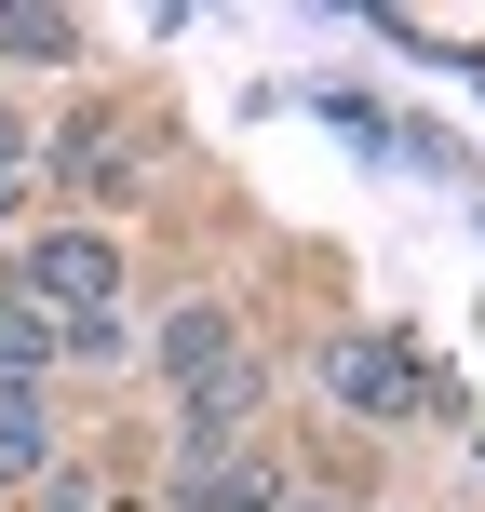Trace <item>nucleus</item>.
Here are the masks:
<instances>
[{"instance_id": "nucleus-3", "label": "nucleus", "mask_w": 485, "mask_h": 512, "mask_svg": "<svg viewBox=\"0 0 485 512\" xmlns=\"http://www.w3.org/2000/svg\"><path fill=\"white\" fill-rule=\"evenodd\" d=\"M256 418V364H216V378H189V472L230 459V432Z\"/></svg>"}, {"instance_id": "nucleus-7", "label": "nucleus", "mask_w": 485, "mask_h": 512, "mask_svg": "<svg viewBox=\"0 0 485 512\" xmlns=\"http://www.w3.org/2000/svg\"><path fill=\"white\" fill-rule=\"evenodd\" d=\"M68 162H81V176H95V189H122V176H135V149H122V122H81V135H68Z\"/></svg>"}, {"instance_id": "nucleus-1", "label": "nucleus", "mask_w": 485, "mask_h": 512, "mask_svg": "<svg viewBox=\"0 0 485 512\" xmlns=\"http://www.w3.org/2000/svg\"><path fill=\"white\" fill-rule=\"evenodd\" d=\"M27 310H41L54 337L108 324V310H122V243H108V230H54L41 256H27Z\"/></svg>"}, {"instance_id": "nucleus-8", "label": "nucleus", "mask_w": 485, "mask_h": 512, "mask_svg": "<svg viewBox=\"0 0 485 512\" xmlns=\"http://www.w3.org/2000/svg\"><path fill=\"white\" fill-rule=\"evenodd\" d=\"M0 54H68V14H0Z\"/></svg>"}, {"instance_id": "nucleus-6", "label": "nucleus", "mask_w": 485, "mask_h": 512, "mask_svg": "<svg viewBox=\"0 0 485 512\" xmlns=\"http://www.w3.org/2000/svg\"><path fill=\"white\" fill-rule=\"evenodd\" d=\"M41 364H54V324L27 297H0V391H41Z\"/></svg>"}, {"instance_id": "nucleus-11", "label": "nucleus", "mask_w": 485, "mask_h": 512, "mask_svg": "<svg viewBox=\"0 0 485 512\" xmlns=\"http://www.w3.org/2000/svg\"><path fill=\"white\" fill-rule=\"evenodd\" d=\"M283 512H337V499H283Z\"/></svg>"}, {"instance_id": "nucleus-9", "label": "nucleus", "mask_w": 485, "mask_h": 512, "mask_svg": "<svg viewBox=\"0 0 485 512\" xmlns=\"http://www.w3.org/2000/svg\"><path fill=\"white\" fill-rule=\"evenodd\" d=\"M41 512H108V499L81 486V472H41Z\"/></svg>"}, {"instance_id": "nucleus-4", "label": "nucleus", "mask_w": 485, "mask_h": 512, "mask_svg": "<svg viewBox=\"0 0 485 512\" xmlns=\"http://www.w3.org/2000/svg\"><path fill=\"white\" fill-rule=\"evenodd\" d=\"M216 364H243V337H230V310H216V297H189L176 324H162V378L189 391V378H216Z\"/></svg>"}, {"instance_id": "nucleus-2", "label": "nucleus", "mask_w": 485, "mask_h": 512, "mask_svg": "<svg viewBox=\"0 0 485 512\" xmlns=\"http://www.w3.org/2000/svg\"><path fill=\"white\" fill-rule=\"evenodd\" d=\"M324 391H337L351 418H418V405H445V391L418 378V351L378 337V324H364V337H324Z\"/></svg>"}, {"instance_id": "nucleus-5", "label": "nucleus", "mask_w": 485, "mask_h": 512, "mask_svg": "<svg viewBox=\"0 0 485 512\" xmlns=\"http://www.w3.org/2000/svg\"><path fill=\"white\" fill-rule=\"evenodd\" d=\"M54 472V418H41V391H0V486H41Z\"/></svg>"}, {"instance_id": "nucleus-10", "label": "nucleus", "mask_w": 485, "mask_h": 512, "mask_svg": "<svg viewBox=\"0 0 485 512\" xmlns=\"http://www.w3.org/2000/svg\"><path fill=\"white\" fill-rule=\"evenodd\" d=\"M14 189H27V149H14V135H0V216H14Z\"/></svg>"}]
</instances>
